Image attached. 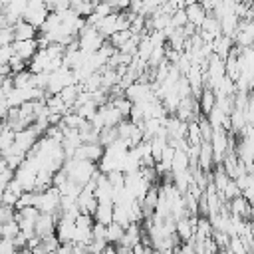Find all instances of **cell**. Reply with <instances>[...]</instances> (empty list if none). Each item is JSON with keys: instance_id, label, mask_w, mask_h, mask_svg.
Segmentation results:
<instances>
[{"instance_id": "5b68a950", "label": "cell", "mask_w": 254, "mask_h": 254, "mask_svg": "<svg viewBox=\"0 0 254 254\" xmlns=\"http://www.w3.org/2000/svg\"><path fill=\"white\" fill-rule=\"evenodd\" d=\"M103 151H105V147L99 145V143H83V145H79V147L75 149L73 159L89 161V163H95V165H97V161L103 157Z\"/></svg>"}, {"instance_id": "e0dca14e", "label": "cell", "mask_w": 254, "mask_h": 254, "mask_svg": "<svg viewBox=\"0 0 254 254\" xmlns=\"http://www.w3.org/2000/svg\"><path fill=\"white\" fill-rule=\"evenodd\" d=\"M69 8L79 16V18H89L93 14V8H95V2L91 0H71L69 2Z\"/></svg>"}, {"instance_id": "d4e9b609", "label": "cell", "mask_w": 254, "mask_h": 254, "mask_svg": "<svg viewBox=\"0 0 254 254\" xmlns=\"http://www.w3.org/2000/svg\"><path fill=\"white\" fill-rule=\"evenodd\" d=\"M105 177H107L109 185L113 187V190H119V189H123V185H125V175H123L121 171H111V173H107Z\"/></svg>"}, {"instance_id": "ba28073f", "label": "cell", "mask_w": 254, "mask_h": 254, "mask_svg": "<svg viewBox=\"0 0 254 254\" xmlns=\"http://www.w3.org/2000/svg\"><path fill=\"white\" fill-rule=\"evenodd\" d=\"M93 28H95L105 40H109L115 32H119V12H113V14L105 16V18H101Z\"/></svg>"}, {"instance_id": "8992f818", "label": "cell", "mask_w": 254, "mask_h": 254, "mask_svg": "<svg viewBox=\"0 0 254 254\" xmlns=\"http://www.w3.org/2000/svg\"><path fill=\"white\" fill-rule=\"evenodd\" d=\"M56 222H58V216H56V214L40 212V216H38V220H36V226H34L36 236L46 238V236L56 234Z\"/></svg>"}, {"instance_id": "83f0119b", "label": "cell", "mask_w": 254, "mask_h": 254, "mask_svg": "<svg viewBox=\"0 0 254 254\" xmlns=\"http://www.w3.org/2000/svg\"><path fill=\"white\" fill-rule=\"evenodd\" d=\"M8 65H10L12 75H14V73H18V71H24V69L28 67V64H26L24 60H20L18 56H12V58H10V62H8Z\"/></svg>"}, {"instance_id": "d590c367", "label": "cell", "mask_w": 254, "mask_h": 254, "mask_svg": "<svg viewBox=\"0 0 254 254\" xmlns=\"http://www.w3.org/2000/svg\"><path fill=\"white\" fill-rule=\"evenodd\" d=\"M4 4H6V0H0V10L4 8Z\"/></svg>"}, {"instance_id": "836d02e7", "label": "cell", "mask_w": 254, "mask_h": 254, "mask_svg": "<svg viewBox=\"0 0 254 254\" xmlns=\"http://www.w3.org/2000/svg\"><path fill=\"white\" fill-rule=\"evenodd\" d=\"M12 75V71H10V65L8 64H0V79H4V77H10Z\"/></svg>"}, {"instance_id": "e575fe53", "label": "cell", "mask_w": 254, "mask_h": 254, "mask_svg": "<svg viewBox=\"0 0 254 254\" xmlns=\"http://www.w3.org/2000/svg\"><path fill=\"white\" fill-rule=\"evenodd\" d=\"M167 2H171L175 8H185V2L187 0H167Z\"/></svg>"}, {"instance_id": "6da1fadb", "label": "cell", "mask_w": 254, "mask_h": 254, "mask_svg": "<svg viewBox=\"0 0 254 254\" xmlns=\"http://www.w3.org/2000/svg\"><path fill=\"white\" fill-rule=\"evenodd\" d=\"M62 169L65 171L67 179L73 181V183L79 185V187H85V185L91 181V177L97 173V165H95V163L79 161V159H65Z\"/></svg>"}, {"instance_id": "277c9868", "label": "cell", "mask_w": 254, "mask_h": 254, "mask_svg": "<svg viewBox=\"0 0 254 254\" xmlns=\"http://www.w3.org/2000/svg\"><path fill=\"white\" fill-rule=\"evenodd\" d=\"M77 44H79V50L85 52V54H93L97 52L103 44H105V38L89 24H85V28L77 34Z\"/></svg>"}, {"instance_id": "7402d4cb", "label": "cell", "mask_w": 254, "mask_h": 254, "mask_svg": "<svg viewBox=\"0 0 254 254\" xmlns=\"http://www.w3.org/2000/svg\"><path fill=\"white\" fill-rule=\"evenodd\" d=\"M117 139H119V135H117V127H105V129L99 131V139H97V143L103 145V147H109V145L115 143Z\"/></svg>"}, {"instance_id": "603a6c76", "label": "cell", "mask_w": 254, "mask_h": 254, "mask_svg": "<svg viewBox=\"0 0 254 254\" xmlns=\"http://www.w3.org/2000/svg\"><path fill=\"white\" fill-rule=\"evenodd\" d=\"M196 123H198V131H200V137H202V143H210V139H212V131H214V127L210 125V121L206 119V115H200Z\"/></svg>"}, {"instance_id": "9a60e30c", "label": "cell", "mask_w": 254, "mask_h": 254, "mask_svg": "<svg viewBox=\"0 0 254 254\" xmlns=\"http://www.w3.org/2000/svg\"><path fill=\"white\" fill-rule=\"evenodd\" d=\"M93 220L95 222H101V224L113 222V202H97Z\"/></svg>"}, {"instance_id": "30bf717a", "label": "cell", "mask_w": 254, "mask_h": 254, "mask_svg": "<svg viewBox=\"0 0 254 254\" xmlns=\"http://www.w3.org/2000/svg\"><path fill=\"white\" fill-rule=\"evenodd\" d=\"M97 113L101 115V119H103V129L105 127H117L125 117L107 101V103H103V105H99L97 107Z\"/></svg>"}, {"instance_id": "484cf974", "label": "cell", "mask_w": 254, "mask_h": 254, "mask_svg": "<svg viewBox=\"0 0 254 254\" xmlns=\"http://www.w3.org/2000/svg\"><path fill=\"white\" fill-rule=\"evenodd\" d=\"M187 24H189V20H187V12H185V8L175 10L173 16H171V26H173V28H185Z\"/></svg>"}, {"instance_id": "7c38bea8", "label": "cell", "mask_w": 254, "mask_h": 254, "mask_svg": "<svg viewBox=\"0 0 254 254\" xmlns=\"http://www.w3.org/2000/svg\"><path fill=\"white\" fill-rule=\"evenodd\" d=\"M12 28H14V42L36 40V38H38V34H40V30H38V28H34L32 24H28V22H24V20H18Z\"/></svg>"}, {"instance_id": "8fae6325", "label": "cell", "mask_w": 254, "mask_h": 254, "mask_svg": "<svg viewBox=\"0 0 254 254\" xmlns=\"http://www.w3.org/2000/svg\"><path fill=\"white\" fill-rule=\"evenodd\" d=\"M194 224H196V216H183L175 220V232L181 238V242H187L194 236Z\"/></svg>"}, {"instance_id": "8d00e7d4", "label": "cell", "mask_w": 254, "mask_h": 254, "mask_svg": "<svg viewBox=\"0 0 254 254\" xmlns=\"http://www.w3.org/2000/svg\"><path fill=\"white\" fill-rule=\"evenodd\" d=\"M91 2H99V0H91Z\"/></svg>"}, {"instance_id": "9c48e42d", "label": "cell", "mask_w": 254, "mask_h": 254, "mask_svg": "<svg viewBox=\"0 0 254 254\" xmlns=\"http://www.w3.org/2000/svg\"><path fill=\"white\" fill-rule=\"evenodd\" d=\"M14 48V56H18L20 60H24L26 64L36 56V52L40 50V44H38V38L36 40H24V42H14L12 44Z\"/></svg>"}, {"instance_id": "4dcf8cb0", "label": "cell", "mask_w": 254, "mask_h": 254, "mask_svg": "<svg viewBox=\"0 0 254 254\" xmlns=\"http://www.w3.org/2000/svg\"><path fill=\"white\" fill-rule=\"evenodd\" d=\"M12 56H14L12 44H10V46H0V64H8Z\"/></svg>"}, {"instance_id": "4316f807", "label": "cell", "mask_w": 254, "mask_h": 254, "mask_svg": "<svg viewBox=\"0 0 254 254\" xmlns=\"http://www.w3.org/2000/svg\"><path fill=\"white\" fill-rule=\"evenodd\" d=\"M129 38H131V32H129V30H123V32H115V34H113V36H111L107 42H109V44H111L115 50H119V48H121V46H123V44L129 40Z\"/></svg>"}, {"instance_id": "cb8c5ba5", "label": "cell", "mask_w": 254, "mask_h": 254, "mask_svg": "<svg viewBox=\"0 0 254 254\" xmlns=\"http://www.w3.org/2000/svg\"><path fill=\"white\" fill-rule=\"evenodd\" d=\"M187 143L189 145H200L202 143V137H200V131H198V123L196 121H189L187 125Z\"/></svg>"}, {"instance_id": "52a82bcc", "label": "cell", "mask_w": 254, "mask_h": 254, "mask_svg": "<svg viewBox=\"0 0 254 254\" xmlns=\"http://www.w3.org/2000/svg\"><path fill=\"white\" fill-rule=\"evenodd\" d=\"M56 236L60 242H71L73 244V236H75V220L73 218H65L60 216L56 222Z\"/></svg>"}, {"instance_id": "d6986e66", "label": "cell", "mask_w": 254, "mask_h": 254, "mask_svg": "<svg viewBox=\"0 0 254 254\" xmlns=\"http://www.w3.org/2000/svg\"><path fill=\"white\" fill-rule=\"evenodd\" d=\"M12 81H14V87L18 89H24V87H34V73L26 67L24 71H18L12 75Z\"/></svg>"}, {"instance_id": "5bb4252c", "label": "cell", "mask_w": 254, "mask_h": 254, "mask_svg": "<svg viewBox=\"0 0 254 254\" xmlns=\"http://www.w3.org/2000/svg\"><path fill=\"white\" fill-rule=\"evenodd\" d=\"M212 224L206 216H196V224H194V240H206L212 238Z\"/></svg>"}, {"instance_id": "ffe728a7", "label": "cell", "mask_w": 254, "mask_h": 254, "mask_svg": "<svg viewBox=\"0 0 254 254\" xmlns=\"http://www.w3.org/2000/svg\"><path fill=\"white\" fill-rule=\"evenodd\" d=\"M123 234H125V228L121 224H117V222H109L107 228H105V240H107V244H117L123 238Z\"/></svg>"}, {"instance_id": "7a4b0ae2", "label": "cell", "mask_w": 254, "mask_h": 254, "mask_svg": "<svg viewBox=\"0 0 254 254\" xmlns=\"http://www.w3.org/2000/svg\"><path fill=\"white\" fill-rule=\"evenodd\" d=\"M60 190L56 187H50L48 190H42V192H36V198H34V206L40 210V212H48V214H56L60 218Z\"/></svg>"}, {"instance_id": "f546056e", "label": "cell", "mask_w": 254, "mask_h": 254, "mask_svg": "<svg viewBox=\"0 0 254 254\" xmlns=\"http://www.w3.org/2000/svg\"><path fill=\"white\" fill-rule=\"evenodd\" d=\"M0 254H18V248L14 246V240L0 238Z\"/></svg>"}, {"instance_id": "4fadbf2b", "label": "cell", "mask_w": 254, "mask_h": 254, "mask_svg": "<svg viewBox=\"0 0 254 254\" xmlns=\"http://www.w3.org/2000/svg\"><path fill=\"white\" fill-rule=\"evenodd\" d=\"M185 12H187V20H189V24L194 26V28H200V24H202L204 18H206V10L202 8L200 2H192V4L185 6Z\"/></svg>"}, {"instance_id": "1f68e13d", "label": "cell", "mask_w": 254, "mask_h": 254, "mask_svg": "<svg viewBox=\"0 0 254 254\" xmlns=\"http://www.w3.org/2000/svg\"><path fill=\"white\" fill-rule=\"evenodd\" d=\"M56 254H73V244L71 242H60Z\"/></svg>"}, {"instance_id": "f1b7e54d", "label": "cell", "mask_w": 254, "mask_h": 254, "mask_svg": "<svg viewBox=\"0 0 254 254\" xmlns=\"http://www.w3.org/2000/svg\"><path fill=\"white\" fill-rule=\"evenodd\" d=\"M42 246L46 248V252H56V250H58V246H60V240H58V236H56V234H52V236L42 238Z\"/></svg>"}, {"instance_id": "3957f363", "label": "cell", "mask_w": 254, "mask_h": 254, "mask_svg": "<svg viewBox=\"0 0 254 254\" xmlns=\"http://www.w3.org/2000/svg\"><path fill=\"white\" fill-rule=\"evenodd\" d=\"M48 14H50V10H48V6H46V0H28L22 20L40 30V28L44 26Z\"/></svg>"}, {"instance_id": "d6a6232c", "label": "cell", "mask_w": 254, "mask_h": 254, "mask_svg": "<svg viewBox=\"0 0 254 254\" xmlns=\"http://www.w3.org/2000/svg\"><path fill=\"white\" fill-rule=\"evenodd\" d=\"M115 246V254H133V248H129V246H125V244H113Z\"/></svg>"}, {"instance_id": "ac0fdd59", "label": "cell", "mask_w": 254, "mask_h": 254, "mask_svg": "<svg viewBox=\"0 0 254 254\" xmlns=\"http://www.w3.org/2000/svg\"><path fill=\"white\" fill-rule=\"evenodd\" d=\"M190 167V161H189V155L181 149H175V157H173V163H171V173H183Z\"/></svg>"}, {"instance_id": "44dd1931", "label": "cell", "mask_w": 254, "mask_h": 254, "mask_svg": "<svg viewBox=\"0 0 254 254\" xmlns=\"http://www.w3.org/2000/svg\"><path fill=\"white\" fill-rule=\"evenodd\" d=\"M109 103H111V105H113V107H115V109H117V111H119V113H121L125 119H129V113H131V107H133V103H131V101H129L125 95H119V97H111V99H109Z\"/></svg>"}, {"instance_id": "2e32d148", "label": "cell", "mask_w": 254, "mask_h": 254, "mask_svg": "<svg viewBox=\"0 0 254 254\" xmlns=\"http://www.w3.org/2000/svg\"><path fill=\"white\" fill-rule=\"evenodd\" d=\"M214 105H216V95H214V91L208 89V87H204L202 93L198 95V107H200V113H202V115H208V113L212 111Z\"/></svg>"}]
</instances>
